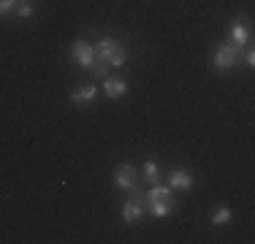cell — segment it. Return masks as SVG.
I'll return each instance as SVG.
<instances>
[{
	"instance_id": "obj_6",
	"label": "cell",
	"mask_w": 255,
	"mask_h": 244,
	"mask_svg": "<svg viewBox=\"0 0 255 244\" xmlns=\"http://www.w3.org/2000/svg\"><path fill=\"white\" fill-rule=\"evenodd\" d=\"M114 185H117L120 190H133V187L138 185V168L133 166V163H120V166L114 168Z\"/></svg>"
},
{
	"instance_id": "obj_15",
	"label": "cell",
	"mask_w": 255,
	"mask_h": 244,
	"mask_svg": "<svg viewBox=\"0 0 255 244\" xmlns=\"http://www.w3.org/2000/svg\"><path fill=\"white\" fill-rule=\"evenodd\" d=\"M245 65H247V68H253V65H255V52H253V49H247V52H245Z\"/></svg>"
},
{
	"instance_id": "obj_5",
	"label": "cell",
	"mask_w": 255,
	"mask_h": 244,
	"mask_svg": "<svg viewBox=\"0 0 255 244\" xmlns=\"http://www.w3.org/2000/svg\"><path fill=\"white\" fill-rule=\"evenodd\" d=\"M71 60H74L79 68H93L95 44H90V41H84V38H76L74 44H71Z\"/></svg>"
},
{
	"instance_id": "obj_3",
	"label": "cell",
	"mask_w": 255,
	"mask_h": 244,
	"mask_svg": "<svg viewBox=\"0 0 255 244\" xmlns=\"http://www.w3.org/2000/svg\"><path fill=\"white\" fill-rule=\"evenodd\" d=\"M239 52L242 49L234 44V41H223L220 46L215 49V54H212V65H215V71H231L236 68V63H239Z\"/></svg>"
},
{
	"instance_id": "obj_9",
	"label": "cell",
	"mask_w": 255,
	"mask_h": 244,
	"mask_svg": "<svg viewBox=\"0 0 255 244\" xmlns=\"http://www.w3.org/2000/svg\"><path fill=\"white\" fill-rule=\"evenodd\" d=\"M168 182H171L174 190H190V187H193V174H190V171H185V168H177V171H171Z\"/></svg>"
},
{
	"instance_id": "obj_14",
	"label": "cell",
	"mask_w": 255,
	"mask_h": 244,
	"mask_svg": "<svg viewBox=\"0 0 255 244\" xmlns=\"http://www.w3.org/2000/svg\"><path fill=\"white\" fill-rule=\"evenodd\" d=\"M30 14H33V5H30V3H19V5H16V16H19V19H27Z\"/></svg>"
},
{
	"instance_id": "obj_10",
	"label": "cell",
	"mask_w": 255,
	"mask_h": 244,
	"mask_svg": "<svg viewBox=\"0 0 255 244\" xmlns=\"http://www.w3.org/2000/svg\"><path fill=\"white\" fill-rule=\"evenodd\" d=\"M95 93H98V87L95 84H79V87L71 93V101L74 103H87V101H93Z\"/></svg>"
},
{
	"instance_id": "obj_12",
	"label": "cell",
	"mask_w": 255,
	"mask_h": 244,
	"mask_svg": "<svg viewBox=\"0 0 255 244\" xmlns=\"http://www.w3.org/2000/svg\"><path fill=\"white\" fill-rule=\"evenodd\" d=\"M209 220L215 225H226V223H231V209H228V206H217V209H212Z\"/></svg>"
},
{
	"instance_id": "obj_4",
	"label": "cell",
	"mask_w": 255,
	"mask_h": 244,
	"mask_svg": "<svg viewBox=\"0 0 255 244\" xmlns=\"http://www.w3.org/2000/svg\"><path fill=\"white\" fill-rule=\"evenodd\" d=\"M128 193H130V201L123 206V220L128 225H136V223H141V215H144V193L138 190V185Z\"/></svg>"
},
{
	"instance_id": "obj_7",
	"label": "cell",
	"mask_w": 255,
	"mask_h": 244,
	"mask_svg": "<svg viewBox=\"0 0 255 244\" xmlns=\"http://www.w3.org/2000/svg\"><path fill=\"white\" fill-rule=\"evenodd\" d=\"M231 41H234L236 46H250L253 44V27L247 19H236L234 24H231Z\"/></svg>"
},
{
	"instance_id": "obj_13",
	"label": "cell",
	"mask_w": 255,
	"mask_h": 244,
	"mask_svg": "<svg viewBox=\"0 0 255 244\" xmlns=\"http://www.w3.org/2000/svg\"><path fill=\"white\" fill-rule=\"evenodd\" d=\"M16 5H19V0H0V16H11L16 14Z\"/></svg>"
},
{
	"instance_id": "obj_8",
	"label": "cell",
	"mask_w": 255,
	"mask_h": 244,
	"mask_svg": "<svg viewBox=\"0 0 255 244\" xmlns=\"http://www.w3.org/2000/svg\"><path fill=\"white\" fill-rule=\"evenodd\" d=\"M103 93H106V98H123L128 93V82L123 76H106L103 79Z\"/></svg>"
},
{
	"instance_id": "obj_1",
	"label": "cell",
	"mask_w": 255,
	"mask_h": 244,
	"mask_svg": "<svg viewBox=\"0 0 255 244\" xmlns=\"http://www.w3.org/2000/svg\"><path fill=\"white\" fill-rule=\"evenodd\" d=\"M125 60H128V52L117 38H101L98 44H95V63L90 71L98 79H106L109 68H123Z\"/></svg>"
},
{
	"instance_id": "obj_16",
	"label": "cell",
	"mask_w": 255,
	"mask_h": 244,
	"mask_svg": "<svg viewBox=\"0 0 255 244\" xmlns=\"http://www.w3.org/2000/svg\"><path fill=\"white\" fill-rule=\"evenodd\" d=\"M19 3H30V0H19Z\"/></svg>"
},
{
	"instance_id": "obj_2",
	"label": "cell",
	"mask_w": 255,
	"mask_h": 244,
	"mask_svg": "<svg viewBox=\"0 0 255 244\" xmlns=\"http://www.w3.org/2000/svg\"><path fill=\"white\" fill-rule=\"evenodd\" d=\"M144 206L152 212V217H166V215H171V212L177 209V201H174V195H171L168 187L152 185L149 193H144Z\"/></svg>"
},
{
	"instance_id": "obj_11",
	"label": "cell",
	"mask_w": 255,
	"mask_h": 244,
	"mask_svg": "<svg viewBox=\"0 0 255 244\" xmlns=\"http://www.w3.org/2000/svg\"><path fill=\"white\" fill-rule=\"evenodd\" d=\"M144 179H147L149 182V185H157V182H160V168H157V163H152V160H147V163H144Z\"/></svg>"
}]
</instances>
